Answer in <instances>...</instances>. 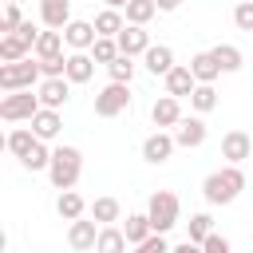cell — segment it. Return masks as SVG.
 I'll return each mask as SVG.
<instances>
[{
  "instance_id": "2",
  "label": "cell",
  "mask_w": 253,
  "mask_h": 253,
  "mask_svg": "<svg viewBox=\"0 0 253 253\" xmlns=\"http://www.w3.org/2000/svg\"><path fill=\"white\" fill-rule=\"evenodd\" d=\"M83 174V154L75 146H55L51 150V166H47V178L55 190H71Z\"/></svg>"
},
{
  "instance_id": "22",
  "label": "cell",
  "mask_w": 253,
  "mask_h": 253,
  "mask_svg": "<svg viewBox=\"0 0 253 253\" xmlns=\"http://www.w3.org/2000/svg\"><path fill=\"white\" fill-rule=\"evenodd\" d=\"M55 210H59V217L63 221H75V217H83V210H87V202L75 194V186L71 190H59V202H55Z\"/></svg>"
},
{
  "instance_id": "19",
  "label": "cell",
  "mask_w": 253,
  "mask_h": 253,
  "mask_svg": "<svg viewBox=\"0 0 253 253\" xmlns=\"http://www.w3.org/2000/svg\"><path fill=\"white\" fill-rule=\"evenodd\" d=\"M40 16L47 28H67L71 20V0H40Z\"/></svg>"
},
{
  "instance_id": "21",
  "label": "cell",
  "mask_w": 253,
  "mask_h": 253,
  "mask_svg": "<svg viewBox=\"0 0 253 253\" xmlns=\"http://www.w3.org/2000/svg\"><path fill=\"white\" fill-rule=\"evenodd\" d=\"M190 71H194V79H198V83H213V79L221 75V67H217V59H213V51H198V55L190 59Z\"/></svg>"
},
{
  "instance_id": "5",
  "label": "cell",
  "mask_w": 253,
  "mask_h": 253,
  "mask_svg": "<svg viewBox=\"0 0 253 253\" xmlns=\"http://www.w3.org/2000/svg\"><path fill=\"white\" fill-rule=\"evenodd\" d=\"M178 210H182L178 194H170V190H158V194H150V206H146V213H150V225H154L158 233H170V229L178 225Z\"/></svg>"
},
{
  "instance_id": "39",
  "label": "cell",
  "mask_w": 253,
  "mask_h": 253,
  "mask_svg": "<svg viewBox=\"0 0 253 253\" xmlns=\"http://www.w3.org/2000/svg\"><path fill=\"white\" fill-rule=\"evenodd\" d=\"M40 67H43V79H51V75H67V59H63V55L40 59Z\"/></svg>"
},
{
  "instance_id": "36",
  "label": "cell",
  "mask_w": 253,
  "mask_h": 253,
  "mask_svg": "<svg viewBox=\"0 0 253 253\" xmlns=\"http://www.w3.org/2000/svg\"><path fill=\"white\" fill-rule=\"evenodd\" d=\"M233 24H237L241 32H253V0H237V8H233Z\"/></svg>"
},
{
  "instance_id": "28",
  "label": "cell",
  "mask_w": 253,
  "mask_h": 253,
  "mask_svg": "<svg viewBox=\"0 0 253 253\" xmlns=\"http://www.w3.org/2000/svg\"><path fill=\"white\" fill-rule=\"evenodd\" d=\"M210 233H213V217H210V213H194V217L186 221V241H190V245H202Z\"/></svg>"
},
{
  "instance_id": "38",
  "label": "cell",
  "mask_w": 253,
  "mask_h": 253,
  "mask_svg": "<svg viewBox=\"0 0 253 253\" xmlns=\"http://www.w3.org/2000/svg\"><path fill=\"white\" fill-rule=\"evenodd\" d=\"M166 249H170V241H166V233H158V229L146 233V241L138 245V253H166Z\"/></svg>"
},
{
  "instance_id": "32",
  "label": "cell",
  "mask_w": 253,
  "mask_h": 253,
  "mask_svg": "<svg viewBox=\"0 0 253 253\" xmlns=\"http://www.w3.org/2000/svg\"><path fill=\"white\" fill-rule=\"evenodd\" d=\"M107 71H111V79H119V83H130V79H134V55L119 51V55L107 63Z\"/></svg>"
},
{
  "instance_id": "31",
  "label": "cell",
  "mask_w": 253,
  "mask_h": 253,
  "mask_svg": "<svg viewBox=\"0 0 253 253\" xmlns=\"http://www.w3.org/2000/svg\"><path fill=\"white\" fill-rule=\"evenodd\" d=\"M158 12L154 0H126V24H150Z\"/></svg>"
},
{
  "instance_id": "20",
  "label": "cell",
  "mask_w": 253,
  "mask_h": 253,
  "mask_svg": "<svg viewBox=\"0 0 253 253\" xmlns=\"http://www.w3.org/2000/svg\"><path fill=\"white\" fill-rule=\"evenodd\" d=\"M91 75H95V55L71 51V55H67V79H71V83H87Z\"/></svg>"
},
{
  "instance_id": "9",
  "label": "cell",
  "mask_w": 253,
  "mask_h": 253,
  "mask_svg": "<svg viewBox=\"0 0 253 253\" xmlns=\"http://www.w3.org/2000/svg\"><path fill=\"white\" fill-rule=\"evenodd\" d=\"M221 158H225V162H245V158H253V138H249L245 130H229V134L221 138Z\"/></svg>"
},
{
  "instance_id": "42",
  "label": "cell",
  "mask_w": 253,
  "mask_h": 253,
  "mask_svg": "<svg viewBox=\"0 0 253 253\" xmlns=\"http://www.w3.org/2000/svg\"><path fill=\"white\" fill-rule=\"evenodd\" d=\"M107 4H111V8H126V0H107Z\"/></svg>"
},
{
  "instance_id": "26",
  "label": "cell",
  "mask_w": 253,
  "mask_h": 253,
  "mask_svg": "<svg viewBox=\"0 0 253 253\" xmlns=\"http://www.w3.org/2000/svg\"><path fill=\"white\" fill-rule=\"evenodd\" d=\"M36 138H40V134H36L32 126H20V130H12V134L4 138V146H8V150H12L16 158H24V154H28L32 146H36Z\"/></svg>"
},
{
  "instance_id": "23",
  "label": "cell",
  "mask_w": 253,
  "mask_h": 253,
  "mask_svg": "<svg viewBox=\"0 0 253 253\" xmlns=\"http://www.w3.org/2000/svg\"><path fill=\"white\" fill-rule=\"evenodd\" d=\"M123 28H126V20H123V12H119V8H111V4L95 16V32H99V36H119Z\"/></svg>"
},
{
  "instance_id": "37",
  "label": "cell",
  "mask_w": 253,
  "mask_h": 253,
  "mask_svg": "<svg viewBox=\"0 0 253 253\" xmlns=\"http://www.w3.org/2000/svg\"><path fill=\"white\" fill-rule=\"evenodd\" d=\"M24 24V16H20V4L16 0H8V8H4V20H0V32H16Z\"/></svg>"
},
{
  "instance_id": "41",
  "label": "cell",
  "mask_w": 253,
  "mask_h": 253,
  "mask_svg": "<svg viewBox=\"0 0 253 253\" xmlns=\"http://www.w3.org/2000/svg\"><path fill=\"white\" fill-rule=\"evenodd\" d=\"M154 4H158V12H174L182 0H154Z\"/></svg>"
},
{
  "instance_id": "17",
  "label": "cell",
  "mask_w": 253,
  "mask_h": 253,
  "mask_svg": "<svg viewBox=\"0 0 253 253\" xmlns=\"http://www.w3.org/2000/svg\"><path fill=\"white\" fill-rule=\"evenodd\" d=\"M59 126H63V123H59V111H55V107H40V111L32 115V130H36L43 142H51V138L59 134Z\"/></svg>"
},
{
  "instance_id": "35",
  "label": "cell",
  "mask_w": 253,
  "mask_h": 253,
  "mask_svg": "<svg viewBox=\"0 0 253 253\" xmlns=\"http://www.w3.org/2000/svg\"><path fill=\"white\" fill-rule=\"evenodd\" d=\"M91 55H95V63H111V59L119 55V40H115V36H99V40L91 43Z\"/></svg>"
},
{
  "instance_id": "7",
  "label": "cell",
  "mask_w": 253,
  "mask_h": 253,
  "mask_svg": "<svg viewBox=\"0 0 253 253\" xmlns=\"http://www.w3.org/2000/svg\"><path fill=\"white\" fill-rule=\"evenodd\" d=\"M36 95H40V103H43V107H55V111H59V107L67 103V95H71V79H67V75H51V79H43V83H40V91H36Z\"/></svg>"
},
{
  "instance_id": "8",
  "label": "cell",
  "mask_w": 253,
  "mask_h": 253,
  "mask_svg": "<svg viewBox=\"0 0 253 253\" xmlns=\"http://www.w3.org/2000/svg\"><path fill=\"white\" fill-rule=\"evenodd\" d=\"M174 146H178V142H174V134H166V130L158 126V130H154V134L142 142V158L158 166V162H166V158L174 154Z\"/></svg>"
},
{
  "instance_id": "29",
  "label": "cell",
  "mask_w": 253,
  "mask_h": 253,
  "mask_svg": "<svg viewBox=\"0 0 253 253\" xmlns=\"http://www.w3.org/2000/svg\"><path fill=\"white\" fill-rule=\"evenodd\" d=\"M126 245H130V241H126V233H123V229H115V225L99 229V245H95L99 253H123Z\"/></svg>"
},
{
  "instance_id": "14",
  "label": "cell",
  "mask_w": 253,
  "mask_h": 253,
  "mask_svg": "<svg viewBox=\"0 0 253 253\" xmlns=\"http://www.w3.org/2000/svg\"><path fill=\"white\" fill-rule=\"evenodd\" d=\"M150 119H154V126H178L182 123V107H178V95H162L154 107H150Z\"/></svg>"
},
{
  "instance_id": "6",
  "label": "cell",
  "mask_w": 253,
  "mask_h": 253,
  "mask_svg": "<svg viewBox=\"0 0 253 253\" xmlns=\"http://www.w3.org/2000/svg\"><path fill=\"white\" fill-rule=\"evenodd\" d=\"M130 83H119V79H111L99 95H95V115L99 119H115V115H123L126 107H130V91H126Z\"/></svg>"
},
{
  "instance_id": "16",
  "label": "cell",
  "mask_w": 253,
  "mask_h": 253,
  "mask_svg": "<svg viewBox=\"0 0 253 253\" xmlns=\"http://www.w3.org/2000/svg\"><path fill=\"white\" fill-rule=\"evenodd\" d=\"M174 142H178V146H186V150L202 146V142H206V123H202V119H186V115H182V123H178V130H174Z\"/></svg>"
},
{
  "instance_id": "11",
  "label": "cell",
  "mask_w": 253,
  "mask_h": 253,
  "mask_svg": "<svg viewBox=\"0 0 253 253\" xmlns=\"http://www.w3.org/2000/svg\"><path fill=\"white\" fill-rule=\"evenodd\" d=\"M63 40H67L75 51H91V43L99 40V32H95V24H87V20H67Z\"/></svg>"
},
{
  "instance_id": "33",
  "label": "cell",
  "mask_w": 253,
  "mask_h": 253,
  "mask_svg": "<svg viewBox=\"0 0 253 253\" xmlns=\"http://www.w3.org/2000/svg\"><path fill=\"white\" fill-rule=\"evenodd\" d=\"M190 107H194V111H202V115H206V111H213V107H217V91H213V83H198V87H194V95H190Z\"/></svg>"
},
{
  "instance_id": "3",
  "label": "cell",
  "mask_w": 253,
  "mask_h": 253,
  "mask_svg": "<svg viewBox=\"0 0 253 253\" xmlns=\"http://www.w3.org/2000/svg\"><path fill=\"white\" fill-rule=\"evenodd\" d=\"M40 75H43V67L24 55V59H12V63L0 67V87L4 91H24V87H36Z\"/></svg>"
},
{
  "instance_id": "40",
  "label": "cell",
  "mask_w": 253,
  "mask_h": 253,
  "mask_svg": "<svg viewBox=\"0 0 253 253\" xmlns=\"http://www.w3.org/2000/svg\"><path fill=\"white\" fill-rule=\"evenodd\" d=\"M202 249H206V253H229V237H221V233H210V237L202 241Z\"/></svg>"
},
{
  "instance_id": "34",
  "label": "cell",
  "mask_w": 253,
  "mask_h": 253,
  "mask_svg": "<svg viewBox=\"0 0 253 253\" xmlns=\"http://www.w3.org/2000/svg\"><path fill=\"white\" fill-rule=\"evenodd\" d=\"M20 162H24L28 170H47V166H51V150L43 146V138H36V146H32V150H28Z\"/></svg>"
},
{
  "instance_id": "15",
  "label": "cell",
  "mask_w": 253,
  "mask_h": 253,
  "mask_svg": "<svg viewBox=\"0 0 253 253\" xmlns=\"http://www.w3.org/2000/svg\"><path fill=\"white\" fill-rule=\"evenodd\" d=\"M162 79H166V91H170V95H178V99L194 95V87H198L194 71H190V67H178V63H174V67H170V71H166Z\"/></svg>"
},
{
  "instance_id": "10",
  "label": "cell",
  "mask_w": 253,
  "mask_h": 253,
  "mask_svg": "<svg viewBox=\"0 0 253 253\" xmlns=\"http://www.w3.org/2000/svg\"><path fill=\"white\" fill-rule=\"evenodd\" d=\"M67 245L75 249V253H87V249H95L99 245V229H95V217L91 221H71V229H67Z\"/></svg>"
},
{
  "instance_id": "27",
  "label": "cell",
  "mask_w": 253,
  "mask_h": 253,
  "mask_svg": "<svg viewBox=\"0 0 253 253\" xmlns=\"http://www.w3.org/2000/svg\"><path fill=\"white\" fill-rule=\"evenodd\" d=\"M119 213H123L119 198H95V202H91V217H95L99 225H111V221H119Z\"/></svg>"
},
{
  "instance_id": "25",
  "label": "cell",
  "mask_w": 253,
  "mask_h": 253,
  "mask_svg": "<svg viewBox=\"0 0 253 253\" xmlns=\"http://www.w3.org/2000/svg\"><path fill=\"white\" fill-rule=\"evenodd\" d=\"M51 55H63V32H40L36 40V59H51Z\"/></svg>"
},
{
  "instance_id": "12",
  "label": "cell",
  "mask_w": 253,
  "mask_h": 253,
  "mask_svg": "<svg viewBox=\"0 0 253 253\" xmlns=\"http://www.w3.org/2000/svg\"><path fill=\"white\" fill-rule=\"evenodd\" d=\"M119 51H126V55H142L146 47H150V36H146V24H126L119 36Z\"/></svg>"
},
{
  "instance_id": "1",
  "label": "cell",
  "mask_w": 253,
  "mask_h": 253,
  "mask_svg": "<svg viewBox=\"0 0 253 253\" xmlns=\"http://www.w3.org/2000/svg\"><path fill=\"white\" fill-rule=\"evenodd\" d=\"M241 190H245V174L237 170V162H229L225 170L206 174V182H202V198H206L210 206H229Z\"/></svg>"
},
{
  "instance_id": "30",
  "label": "cell",
  "mask_w": 253,
  "mask_h": 253,
  "mask_svg": "<svg viewBox=\"0 0 253 253\" xmlns=\"http://www.w3.org/2000/svg\"><path fill=\"white\" fill-rule=\"evenodd\" d=\"M213 59H217V67H221V71H237V67L245 63L241 47H233V43H217V47H213Z\"/></svg>"
},
{
  "instance_id": "24",
  "label": "cell",
  "mask_w": 253,
  "mask_h": 253,
  "mask_svg": "<svg viewBox=\"0 0 253 253\" xmlns=\"http://www.w3.org/2000/svg\"><path fill=\"white\" fill-rule=\"evenodd\" d=\"M123 233H126V241H130V245L138 249V245L146 241V233H154V225H150V213H130V217H126V229H123Z\"/></svg>"
},
{
  "instance_id": "4",
  "label": "cell",
  "mask_w": 253,
  "mask_h": 253,
  "mask_svg": "<svg viewBox=\"0 0 253 253\" xmlns=\"http://www.w3.org/2000/svg\"><path fill=\"white\" fill-rule=\"evenodd\" d=\"M43 103H40V95H32V87H24V91H8L4 99H0V119L4 123H32V115L40 111Z\"/></svg>"
},
{
  "instance_id": "18",
  "label": "cell",
  "mask_w": 253,
  "mask_h": 253,
  "mask_svg": "<svg viewBox=\"0 0 253 253\" xmlns=\"http://www.w3.org/2000/svg\"><path fill=\"white\" fill-rule=\"evenodd\" d=\"M142 59H146V71H150V75H166V71L174 67V51H170L166 43H150V47L142 51Z\"/></svg>"
},
{
  "instance_id": "13",
  "label": "cell",
  "mask_w": 253,
  "mask_h": 253,
  "mask_svg": "<svg viewBox=\"0 0 253 253\" xmlns=\"http://www.w3.org/2000/svg\"><path fill=\"white\" fill-rule=\"evenodd\" d=\"M28 51H36V40H28L20 28H16V32H4V40H0V59H4V63L24 59Z\"/></svg>"
}]
</instances>
